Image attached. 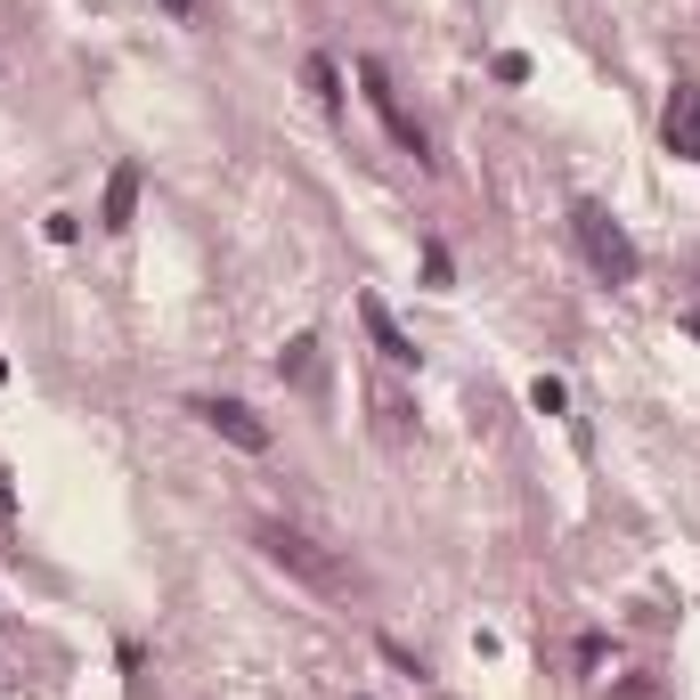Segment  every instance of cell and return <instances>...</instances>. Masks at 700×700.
Returning a JSON list of instances; mask_svg holds the SVG:
<instances>
[{"label": "cell", "mask_w": 700, "mask_h": 700, "mask_svg": "<svg viewBox=\"0 0 700 700\" xmlns=\"http://www.w3.org/2000/svg\"><path fill=\"white\" fill-rule=\"evenodd\" d=\"M570 237H579L587 270L603 285H635V270H644V253H635V237L620 229V220L603 212V204H570Z\"/></svg>", "instance_id": "obj_1"}, {"label": "cell", "mask_w": 700, "mask_h": 700, "mask_svg": "<svg viewBox=\"0 0 700 700\" xmlns=\"http://www.w3.org/2000/svg\"><path fill=\"white\" fill-rule=\"evenodd\" d=\"M253 546L270 554L277 570H294L302 587H318V594H335V587H342V562H335V554H318L310 538H302V529H285V522H261V529H253Z\"/></svg>", "instance_id": "obj_2"}, {"label": "cell", "mask_w": 700, "mask_h": 700, "mask_svg": "<svg viewBox=\"0 0 700 700\" xmlns=\"http://www.w3.org/2000/svg\"><path fill=\"white\" fill-rule=\"evenodd\" d=\"M359 81H367V107H375V114H383V131H391V139H400V147H407V155H416V163H431V139L416 131V122H407V107H400V90H391V74L375 66V57H359Z\"/></svg>", "instance_id": "obj_3"}, {"label": "cell", "mask_w": 700, "mask_h": 700, "mask_svg": "<svg viewBox=\"0 0 700 700\" xmlns=\"http://www.w3.org/2000/svg\"><path fill=\"white\" fill-rule=\"evenodd\" d=\"M196 416L212 424V431H220L229 448H244V457H261V448H270V424H261V416H253L244 400H196Z\"/></svg>", "instance_id": "obj_4"}, {"label": "cell", "mask_w": 700, "mask_h": 700, "mask_svg": "<svg viewBox=\"0 0 700 700\" xmlns=\"http://www.w3.org/2000/svg\"><path fill=\"white\" fill-rule=\"evenodd\" d=\"M660 139H668V155H676V163H700V90H692V81H676V90H668Z\"/></svg>", "instance_id": "obj_5"}, {"label": "cell", "mask_w": 700, "mask_h": 700, "mask_svg": "<svg viewBox=\"0 0 700 700\" xmlns=\"http://www.w3.org/2000/svg\"><path fill=\"white\" fill-rule=\"evenodd\" d=\"M359 318H367V335H375V350H383V367H416V359H424V350H416V342L400 335V318H391V310H383L375 294H359Z\"/></svg>", "instance_id": "obj_6"}, {"label": "cell", "mask_w": 700, "mask_h": 700, "mask_svg": "<svg viewBox=\"0 0 700 700\" xmlns=\"http://www.w3.org/2000/svg\"><path fill=\"white\" fill-rule=\"evenodd\" d=\"M277 375L318 400V391H326V350H318V335H294V342H285V350H277Z\"/></svg>", "instance_id": "obj_7"}, {"label": "cell", "mask_w": 700, "mask_h": 700, "mask_svg": "<svg viewBox=\"0 0 700 700\" xmlns=\"http://www.w3.org/2000/svg\"><path fill=\"white\" fill-rule=\"evenodd\" d=\"M131 212H139V163H114L107 204H98V229H131Z\"/></svg>", "instance_id": "obj_8"}, {"label": "cell", "mask_w": 700, "mask_h": 700, "mask_svg": "<svg viewBox=\"0 0 700 700\" xmlns=\"http://www.w3.org/2000/svg\"><path fill=\"white\" fill-rule=\"evenodd\" d=\"M302 74H310V90L326 98V107H342V66H335V57H310Z\"/></svg>", "instance_id": "obj_9"}, {"label": "cell", "mask_w": 700, "mask_h": 700, "mask_svg": "<svg viewBox=\"0 0 700 700\" xmlns=\"http://www.w3.org/2000/svg\"><path fill=\"white\" fill-rule=\"evenodd\" d=\"M529 407H538V416H562V407H570V391L554 383V375H538V383H529Z\"/></svg>", "instance_id": "obj_10"}, {"label": "cell", "mask_w": 700, "mask_h": 700, "mask_svg": "<svg viewBox=\"0 0 700 700\" xmlns=\"http://www.w3.org/2000/svg\"><path fill=\"white\" fill-rule=\"evenodd\" d=\"M497 81H529V57L522 50H497Z\"/></svg>", "instance_id": "obj_11"}, {"label": "cell", "mask_w": 700, "mask_h": 700, "mask_svg": "<svg viewBox=\"0 0 700 700\" xmlns=\"http://www.w3.org/2000/svg\"><path fill=\"white\" fill-rule=\"evenodd\" d=\"M81 237V212H50V244H74Z\"/></svg>", "instance_id": "obj_12"}, {"label": "cell", "mask_w": 700, "mask_h": 700, "mask_svg": "<svg viewBox=\"0 0 700 700\" xmlns=\"http://www.w3.org/2000/svg\"><path fill=\"white\" fill-rule=\"evenodd\" d=\"M163 9H172V17H196V0H163Z\"/></svg>", "instance_id": "obj_13"}, {"label": "cell", "mask_w": 700, "mask_h": 700, "mask_svg": "<svg viewBox=\"0 0 700 700\" xmlns=\"http://www.w3.org/2000/svg\"><path fill=\"white\" fill-rule=\"evenodd\" d=\"M0 383H9V359H0Z\"/></svg>", "instance_id": "obj_14"}]
</instances>
